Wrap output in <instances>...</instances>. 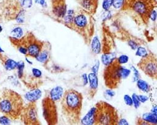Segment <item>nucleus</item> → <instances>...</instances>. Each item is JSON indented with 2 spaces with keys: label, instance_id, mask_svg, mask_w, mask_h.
I'll list each match as a JSON object with an SVG mask.
<instances>
[{
  "label": "nucleus",
  "instance_id": "nucleus-1",
  "mask_svg": "<svg viewBox=\"0 0 157 125\" xmlns=\"http://www.w3.org/2000/svg\"><path fill=\"white\" fill-rule=\"evenodd\" d=\"M63 114L70 123H77L80 118L83 97L74 89L65 91L61 99Z\"/></svg>",
  "mask_w": 157,
  "mask_h": 125
},
{
  "label": "nucleus",
  "instance_id": "nucleus-2",
  "mask_svg": "<svg viewBox=\"0 0 157 125\" xmlns=\"http://www.w3.org/2000/svg\"><path fill=\"white\" fill-rule=\"evenodd\" d=\"M23 108V100L17 93L7 88L0 91V112L4 115L10 119H17Z\"/></svg>",
  "mask_w": 157,
  "mask_h": 125
},
{
  "label": "nucleus",
  "instance_id": "nucleus-3",
  "mask_svg": "<svg viewBox=\"0 0 157 125\" xmlns=\"http://www.w3.org/2000/svg\"><path fill=\"white\" fill-rule=\"evenodd\" d=\"M130 74L131 70L122 67L115 60L105 70L104 77L105 85L111 89L116 88L120 82L127 78Z\"/></svg>",
  "mask_w": 157,
  "mask_h": 125
},
{
  "label": "nucleus",
  "instance_id": "nucleus-4",
  "mask_svg": "<svg viewBox=\"0 0 157 125\" xmlns=\"http://www.w3.org/2000/svg\"><path fill=\"white\" fill-rule=\"evenodd\" d=\"M96 107V124L104 125L118 124V114L114 107L104 102H98Z\"/></svg>",
  "mask_w": 157,
  "mask_h": 125
},
{
  "label": "nucleus",
  "instance_id": "nucleus-5",
  "mask_svg": "<svg viewBox=\"0 0 157 125\" xmlns=\"http://www.w3.org/2000/svg\"><path fill=\"white\" fill-rule=\"evenodd\" d=\"M156 5L155 0H125L123 6L132 11L142 18L144 22L149 19L150 12Z\"/></svg>",
  "mask_w": 157,
  "mask_h": 125
},
{
  "label": "nucleus",
  "instance_id": "nucleus-6",
  "mask_svg": "<svg viewBox=\"0 0 157 125\" xmlns=\"http://www.w3.org/2000/svg\"><path fill=\"white\" fill-rule=\"evenodd\" d=\"M55 102L49 97H44L42 101L43 116L48 124H56L57 123V112Z\"/></svg>",
  "mask_w": 157,
  "mask_h": 125
},
{
  "label": "nucleus",
  "instance_id": "nucleus-7",
  "mask_svg": "<svg viewBox=\"0 0 157 125\" xmlns=\"http://www.w3.org/2000/svg\"><path fill=\"white\" fill-rule=\"evenodd\" d=\"M139 68L148 77L152 78H156V60L153 55H147L138 64Z\"/></svg>",
  "mask_w": 157,
  "mask_h": 125
},
{
  "label": "nucleus",
  "instance_id": "nucleus-8",
  "mask_svg": "<svg viewBox=\"0 0 157 125\" xmlns=\"http://www.w3.org/2000/svg\"><path fill=\"white\" fill-rule=\"evenodd\" d=\"M35 102H30L26 107H24L20 118L25 124H40Z\"/></svg>",
  "mask_w": 157,
  "mask_h": 125
},
{
  "label": "nucleus",
  "instance_id": "nucleus-9",
  "mask_svg": "<svg viewBox=\"0 0 157 125\" xmlns=\"http://www.w3.org/2000/svg\"><path fill=\"white\" fill-rule=\"evenodd\" d=\"M52 13L59 18H63L67 13V6L65 2L53 3Z\"/></svg>",
  "mask_w": 157,
  "mask_h": 125
},
{
  "label": "nucleus",
  "instance_id": "nucleus-10",
  "mask_svg": "<svg viewBox=\"0 0 157 125\" xmlns=\"http://www.w3.org/2000/svg\"><path fill=\"white\" fill-rule=\"evenodd\" d=\"M96 107H94L90 109L87 114L82 119L81 123L85 125H92L96 124Z\"/></svg>",
  "mask_w": 157,
  "mask_h": 125
},
{
  "label": "nucleus",
  "instance_id": "nucleus-11",
  "mask_svg": "<svg viewBox=\"0 0 157 125\" xmlns=\"http://www.w3.org/2000/svg\"><path fill=\"white\" fill-rule=\"evenodd\" d=\"M88 20L86 17L83 14H79L74 17L73 25L78 29H82L86 27Z\"/></svg>",
  "mask_w": 157,
  "mask_h": 125
},
{
  "label": "nucleus",
  "instance_id": "nucleus-12",
  "mask_svg": "<svg viewBox=\"0 0 157 125\" xmlns=\"http://www.w3.org/2000/svg\"><path fill=\"white\" fill-rule=\"evenodd\" d=\"M41 97V91L38 89H33L29 91L25 95V98L30 102H35Z\"/></svg>",
  "mask_w": 157,
  "mask_h": 125
},
{
  "label": "nucleus",
  "instance_id": "nucleus-13",
  "mask_svg": "<svg viewBox=\"0 0 157 125\" xmlns=\"http://www.w3.org/2000/svg\"><path fill=\"white\" fill-rule=\"evenodd\" d=\"M80 3L85 9L92 13L95 12L98 5L97 0H80Z\"/></svg>",
  "mask_w": 157,
  "mask_h": 125
},
{
  "label": "nucleus",
  "instance_id": "nucleus-14",
  "mask_svg": "<svg viewBox=\"0 0 157 125\" xmlns=\"http://www.w3.org/2000/svg\"><path fill=\"white\" fill-rule=\"evenodd\" d=\"M63 95V89L61 86H56L52 88L49 93V97L53 101L60 100Z\"/></svg>",
  "mask_w": 157,
  "mask_h": 125
},
{
  "label": "nucleus",
  "instance_id": "nucleus-15",
  "mask_svg": "<svg viewBox=\"0 0 157 125\" xmlns=\"http://www.w3.org/2000/svg\"><path fill=\"white\" fill-rule=\"evenodd\" d=\"M2 59L3 61L5 69L6 70L11 71V70H13L16 69L17 62H16L15 60H14L13 59H11L10 58H6V57H5V59L2 57Z\"/></svg>",
  "mask_w": 157,
  "mask_h": 125
},
{
  "label": "nucleus",
  "instance_id": "nucleus-16",
  "mask_svg": "<svg viewBox=\"0 0 157 125\" xmlns=\"http://www.w3.org/2000/svg\"><path fill=\"white\" fill-rule=\"evenodd\" d=\"M88 78L90 82V89L91 91H93L95 93V91L98 88V78L97 75L92 72L88 75Z\"/></svg>",
  "mask_w": 157,
  "mask_h": 125
},
{
  "label": "nucleus",
  "instance_id": "nucleus-17",
  "mask_svg": "<svg viewBox=\"0 0 157 125\" xmlns=\"http://www.w3.org/2000/svg\"><path fill=\"white\" fill-rule=\"evenodd\" d=\"M116 54L115 53H107L104 54L101 57L102 64L106 66H108L115 60Z\"/></svg>",
  "mask_w": 157,
  "mask_h": 125
},
{
  "label": "nucleus",
  "instance_id": "nucleus-18",
  "mask_svg": "<svg viewBox=\"0 0 157 125\" xmlns=\"http://www.w3.org/2000/svg\"><path fill=\"white\" fill-rule=\"evenodd\" d=\"M35 59L37 60V61L40 62V63L46 64L49 59V52L48 50H43L42 49L41 52L36 57Z\"/></svg>",
  "mask_w": 157,
  "mask_h": 125
},
{
  "label": "nucleus",
  "instance_id": "nucleus-19",
  "mask_svg": "<svg viewBox=\"0 0 157 125\" xmlns=\"http://www.w3.org/2000/svg\"><path fill=\"white\" fill-rule=\"evenodd\" d=\"M142 119L148 123H151L154 124H157V115H155L151 112L144 113L142 115Z\"/></svg>",
  "mask_w": 157,
  "mask_h": 125
},
{
  "label": "nucleus",
  "instance_id": "nucleus-20",
  "mask_svg": "<svg viewBox=\"0 0 157 125\" xmlns=\"http://www.w3.org/2000/svg\"><path fill=\"white\" fill-rule=\"evenodd\" d=\"M91 49L93 52L96 54H98L101 52V43L99 38L97 36H94L92 41Z\"/></svg>",
  "mask_w": 157,
  "mask_h": 125
},
{
  "label": "nucleus",
  "instance_id": "nucleus-21",
  "mask_svg": "<svg viewBox=\"0 0 157 125\" xmlns=\"http://www.w3.org/2000/svg\"><path fill=\"white\" fill-rule=\"evenodd\" d=\"M11 38L20 40L23 37L24 35V32L21 27H17L13 29V30L11 32Z\"/></svg>",
  "mask_w": 157,
  "mask_h": 125
},
{
  "label": "nucleus",
  "instance_id": "nucleus-22",
  "mask_svg": "<svg viewBox=\"0 0 157 125\" xmlns=\"http://www.w3.org/2000/svg\"><path fill=\"white\" fill-rule=\"evenodd\" d=\"M136 82H137V86L140 91L144 93H148L149 91L150 85L145 81L139 79Z\"/></svg>",
  "mask_w": 157,
  "mask_h": 125
},
{
  "label": "nucleus",
  "instance_id": "nucleus-23",
  "mask_svg": "<svg viewBox=\"0 0 157 125\" xmlns=\"http://www.w3.org/2000/svg\"><path fill=\"white\" fill-rule=\"evenodd\" d=\"M25 68V64L23 61H19L17 64V76L20 79H22L24 77V70Z\"/></svg>",
  "mask_w": 157,
  "mask_h": 125
},
{
  "label": "nucleus",
  "instance_id": "nucleus-24",
  "mask_svg": "<svg viewBox=\"0 0 157 125\" xmlns=\"http://www.w3.org/2000/svg\"><path fill=\"white\" fill-rule=\"evenodd\" d=\"M16 21L19 24H22L25 22V11L21 10L16 16Z\"/></svg>",
  "mask_w": 157,
  "mask_h": 125
},
{
  "label": "nucleus",
  "instance_id": "nucleus-25",
  "mask_svg": "<svg viewBox=\"0 0 157 125\" xmlns=\"http://www.w3.org/2000/svg\"><path fill=\"white\" fill-rule=\"evenodd\" d=\"M148 52L147 51V50L143 47H138L137 48L136 50V55L137 56H139V57H145L147 55H148Z\"/></svg>",
  "mask_w": 157,
  "mask_h": 125
},
{
  "label": "nucleus",
  "instance_id": "nucleus-26",
  "mask_svg": "<svg viewBox=\"0 0 157 125\" xmlns=\"http://www.w3.org/2000/svg\"><path fill=\"white\" fill-rule=\"evenodd\" d=\"M125 0H113L112 6L115 9H120L124 4Z\"/></svg>",
  "mask_w": 157,
  "mask_h": 125
},
{
  "label": "nucleus",
  "instance_id": "nucleus-27",
  "mask_svg": "<svg viewBox=\"0 0 157 125\" xmlns=\"http://www.w3.org/2000/svg\"><path fill=\"white\" fill-rule=\"evenodd\" d=\"M131 97L132 100V105H134L135 108H138L140 105V102L139 100L138 96L134 93L132 94Z\"/></svg>",
  "mask_w": 157,
  "mask_h": 125
},
{
  "label": "nucleus",
  "instance_id": "nucleus-28",
  "mask_svg": "<svg viewBox=\"0 0 157 125\" xmlns=\"http://www.w3.org/2000/svg\"><path fill=\"white\" fill-rule=\"evenodd\" d=\"M128 60H129L128 56H127L126 55H121L116 60L119 64L121 65V64H124L127 63Z\"/></svg>",
  "mask_w": 157,
  "mask_h": 125
},
{
  "label": "nucleus",
  "instance_id": "nucleus-29",
  "mask_svg": "<svg viewBox=\"0 0 157 125\" xmlns=\"http://www.w3.org/2000/svg\"><path fill=\"white\" fill-rule=\"evenodd\" d=\"M113 0H104L102 3V8L105 11H109L112 6Z\"/></svg>",
  "mask_w": 157,
  "mask_h": 125
},
{
  "label": "nucleus",
  "instance_id": "nucleus-30",
  "mask_svg": "<svg viewBox=\"0 0 157 125\" xmlns=\"http://www.w3.org/2000/svg\"><path fill=\"white\" fill-rule=\"evenodd\" d=\"M63 20L64 22L67 24H70L72 25L73 23V20H74V16L73 15H70V14H67L63 17Z\"/></svg>",
  "mask_w": 157,
  "mask_h": 125
},
{
  "label": "nucleus",
  "instance_id": "nucleus-31",
  "mask_svg": "<svg viewBox=\"0 0 157 125\" xmlns=\"http://www.w3.org/2000/svg\"><path fill=\"white\" fill-rule=\"evenodd\" d=\"M33 2L32 0H22V6L24 8L29 9L32 6Z\"/></svg>",
  "mask_w": 157,
  "mask_h": 125
},
{
  "label": "nucleus",
  "instance_id": "nucleus-32",
  "mask_svg": "<svg viewBox=\"0 0 157 125\" xmlns=\"http://www.w3.org/2000/svg\"><path fill=\"white\" fill-rule=\"evenodd\" d=\"M10 123H11V120L8 116L4 115L0 117V124H1L7 125V124H10Z\"/></svg>",
  "mask_w": 157,
  "mask_h": 125
},
{
  "label": "nucleus",
  "instance_id": "nucleus-33",
  "mask_svg": "<svg viewBox=\"0 0 157 125\" xmlns=\"http://www.w3.org/2000/svg\"><path fill=\"white\" fill-rule=\"evenodd\" d=\"M32 73L33 76L36 78H39L42 76V72L41 70H40L36 68H33L32 70Z\"/></svg>",
  "mask_w": 157,
  "mask_h": 125
},
{
  "label": "nucleus",
  "instance_id": "nucleus-34",
  "mask_svg": "<svg viewBox=\"0 0 157 125\" xmlns=\"http://www.w3.org/2000/svg\"><path fill=\"white\" fill-rule=\"evenodd\" d=\"M131 69L133 71L134 73V78H133V81L134 82H136L138 80L140 79V75H139V73L138 72V70L134 67L132 66L131 67Z\"/></svg>",
  "mask_w": 157,
  "mask_h": 125
},
{
  "label": "nucleus",
  "instance_id": "nucleus-35",
  "mask_svg": "<svg viewBox=\"0 0 157 125\" xmlns=\"http://www.w3.org/2000/svg\"><path fill=\"white\" fill-rule=\"evenodd\" d=\"M124 100L125 104L128 106H132V97L128 94L124 96Z\"/></svg>",
  "mask_w": 157,
  "mask_h": 125
},
{
  "label": "nucleus",
  "instance_id": "nucleus-36",
  "mask_svg": "<svg viewBox=\"0 0 157 125\" xmlns=\"http://www.w3.org/2000/svg\"><path fill=\"white\" fill-rule=\"evenodd\" d=\"M17 47H18V50H19V51L21 53V54H24V55H27V53H28V52H27V47L25 46H24V45H22V44H18V45H17Z\"/></svg>",
  "mask_w": 157,
  "mask_h": 125
},
{
  "label": "nucleus",
  "instance_id": "nucleus-37",
  "mask_svg": "<svg viewBox=\"0 0 157 125\" xmlns=\"http://www.w3.org/2000/svg\"><path fill=\"white\" fill-rule=\"evenodd\" d=\"M99 65H100V62L99 61H97L96 63L95 64V65L92 67L91 69V70L93 72V73L98 75V70H99Z\"/></svg>",
  "mask_w": 157,
  "mask_h": 125
},
{
  "label": "nucleus",
  "instance_id": "nucleus-38",
  "mask_svg": "<svg viewBox=\"0 0 157 125\" xmlns=\"http://www.w3.org/2000/svg\"><path fill=\"white\" fill-rule=\"evenodd\" d=\"M128 44L132 50H136L138 47V44L133 40H129L128 42Z\"/></svg>",
  "mask_w": 157,
  "mask_h": 125
},
{
  "label": "nucleus",
  "instance_id": "nucleus-39",
  "mask_svg": "<svg viewBox=\"0 0 157 125\" xmlns=\"http://www.w3.org/2000/svg\"><path fill=\"white\" fill-rule=\"evenodd\" d=\"M149 19H150L153 21H155L156 19V11L155 9H153L149 15Z\"/></svg>",
  "mask_w": 157,
  "mask_h": 125
},
{
  "label": "nucleus",
  "instance_id": "nucleus-40",
  "mask_svg": "<svg viewBox=\"0 0 157 125\" xmlns=\"http://www.w3.org/2000/svg\"><path fill=\"white\" fill-rule=\"evenodd\" d=\"M105 95L109 96V97H113L115 95V91H113L112 89H107L105 91Z\"/></svg>",
  "mask_w": 157,
  "mask_h": 125
},
{
  "label": "nucleus",
  "instance_id": "nucleus-41",
  "mask_svg": "<svg viewBox=\"0 0 157 125\" xmlns=\"http://www.w3.org/2000/svg\"><path fill=\"white\" fill-rule=\"evenodd\" d=\"M138 98H139V100L140 102L142 103H144L146 101L148 100V97H147L146 96H144V95H139L138 96Z\"/></svg>",
  "mask_w": 157,
  "mask_h": 125
},
{
  "label": "nucleus",
  "instance_id": "nucleus-42",
  "mask_svg": "<svg viewBox=\"0 0 157 125\" xmlns=\"http://www.w3.org/2000/svg\"><path fill=\"white\" fill-rule=\"evenodd\" d=\"M118 124H119V125H128L129 123L127 121V120L126 119L122 118L118 121Z\"/></svg>",
  "mask_w": 157,
  "mask_h": 125
},
{
  "label": "nucleus",
  "instance_id": "nucleus-43",
  "mask_svg": "<svg viewBox=\"0 0 157 125\" xmlns=\"http://www.w3.org/2000/svg\"><path fill=\"white\" fill-rule=\"evenodd\" d=\"M35 2L36 3L42 6H44L45 3H46V2L45 0H35Z\"/></svg>",
  "mask_w": 157,
  "mask_h": 125
},
{
  "label": "nucleus",
  "instance_id": "nucleus-44",
  "mask_svg": "<svg viewBox=\"0 0 157 125\" xmlns=\"http://www.w3.org/2000/svg\"><path fill=\"white\" fill-rule=\"evenodd\" d=\"M82 78L83 79V84H84V85H87V83L88 82V77H87L86 74H83V76H82Z\"/></svg>",
  "mask_w": 157,
  "mask_h": 125
},
{
  "label": "nucleus",
  "instance_id": "nucleus-45",
  "mask_svg": "<svg viewBox=\"0 0 157 125\" xmlns=\"http://www.w3.org/2000/svg\"><path fill=\"white\" fill-rule=\"evenodd\" d=\"M151 112L155 114V115H157V109H156V105H155L152 109L151 110Z\"/></svg>",
  "mask_w": 157,
  "mask_h": 125
},
{
  "label": "nucleus",
  "instance_id": "nucleus-46",
  "mask_svg": "<svg viewBox=\"0 0 157 125\" xmlns=\"http://www.w3.org/2000/svg\"><path fill=\"white\" fill-rule=\"evenodd\" d=\"M67 14L73 15V14H74V11H73V10H71V9H70V10H68V11H67Z\"/></svg>",
  "mask_w": 157,
  "mask_h": 125
},
{
  "label": "nucleus",
  "instance_id": "nucleus-47",
  "mask_svg": "<svg viewBox=\"0 0 157 125\" xmlns=\"http://www.w3.org/2000/svg\"><path fill=\"white\" fill-rule=\"evenodd\" d=\"M52 3H58V2H65V0H52Z\"/></svg>",
  "mask_w": 157,
  "mask_h": 125
},
{
  "label": "nucleus",
  "instance_id": "nucleus-48",
  "mask_svg": "<svg viewBox=\"0 0 157 125\" xmlns=\"http://www.w3.org/2000/svg\"><path fill=\"white\" fill-rule=\"evenodd\" d=\"M3 52H4V50L2 48L1 46H0V54H2V53H3Z\"/></svg>",
  "mask_w": 157,
  "mask_h": 125
},
{
  "label": "nucleus",
  "instance_id": "nucleus-49",
  "mask_svg": "<svg viewBox=\"0 0 157 125\" xmlns=\"http://www.w3.org/2000/svg\"><path fill=\"white\" fill-rule=\"evenodd\" d=\"M26 61L28 62V63L29 64H31V65H32L33 64V63H32V62H31V61H29V60H28V59L27 58H26Z\"/></svg>",
  "mask_w": 157,
  "mask_h": 125
},
{
  "label": "nucleus",
  "instance_id": "nucleus-50",
  "mask_svg": "<svg viewBox=\"0 0 157 125\" xmlns=\"http://www.w3.org/2000/svg\"><path fill=\"white\" fill-rule=\"evenodd\" d=\"M2 31H3V27L1 25H0V33L2 32Z\"/></svg>",
  "mask_w": 157,
  "mask_h": 125
}]
</instances>
